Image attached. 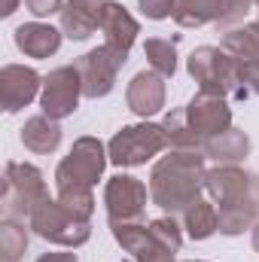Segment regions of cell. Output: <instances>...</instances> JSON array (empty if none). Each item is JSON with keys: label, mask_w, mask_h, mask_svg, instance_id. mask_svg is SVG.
<instances>
[{"label": "cell", "mask_w": 259, "mask_h": 262, "mask_svg": "<svg viewBox=\"0 0 259 262\" xmlns=\"http://www.w3.org/2000/svg\"><path fill=\"white\" fill-rule=\"evenodd\" d=\"M149 235H153V241L159 244V247H165L168 253H180V247H183V229L177 226V220L174 216H159V220H149Z\"/></svg>", "instance_id": "cell-26"}, {"label": "cell", "mask_w": 259, "mask_h": 262, "mask_svg": "<svg viewBox=\"0 0 259 262\" xmlns=\"http://www.w3.org/2000/svg\"><path fill=\"white\" fill-rule=\"evenodd\" d=\"M250 244H253V250L259 253V223L253 226V235H250Z\"/></svg>", "instance_id": "cell-31"}, {"label": "cell", "mask_w": 259, "mask_h": 262, "mask_svg": "<svg viewBox=\"0 0 259 262\" xmlns=\"http://www.w3.org/2000/svg\"><path fill=\"white\" fill-rule=\"evenodd\" d=\"M61 37H64L61 28H52V25H46V21H25V25H18L15 34H12L18 52H25L28 58H37V61L55 55V52L61 49Z\"/></svg>", "instance_id": "cell-16"}, {"label": "cell", "mask_w": 259, "mask_h": 262, "mask_svg": "<svg viewBox=\"0 0 259 262\" xmlns=\"http://www.w3.org/2000/svg\"><path fill=\"white\" fill-rule=\"evenodd\" d=\"M183 110H186L189 128H192L204 143H207L210 137L223 134L226 128H232V107H229V101L220 98V95L198 92Z\"/></svg>", "instance_id": "cell-11"}, {"label": "cell", "mask_w": 259, "mask_h": 262, "mask_svg": "<svg viewBox=\"0 0 259 262\" xmlns=\"http://www.w3.org/2000/svg\"><path fill=\"white\" fill-rule=\"evenodd\" d=\"M110 232H113V241L125 253H131V259H137L153 241L146 220H110Z\"/></svg>", "instance_id": "cell-21"}, {"label": "cell", "mask_w": 259, "mask_h": 262, "mask_svg": "<svg viewBox=\"0 0 259 262\" xmlns=\"http://www.w3.org/2000/svg\"><path fill=\"white\" fill-rule=\"evenodd\" d=\"M104 0H67L61 15V34L70 40H89L101 28Z\"/></svg>", "instance_id": "cell-17"}, {"label": "cell", "mask_w": 259, "mask_h": 262, "mask_svg": "<svg viewBox=\"0 0 259 262\" xmlns=\"http://www.w3.org/2000/svg\"><path fill=\"white\" fill-rule=\"evenodd\" d=\"M43 89V76L34 67L25 64H3L0 67V104L6 113H18L28 107Z\"/></svg>", "instance_id": "cell-12"}, {"label": "cell", "mask_w": 259, "mask_h": 262, "mask_svg": "<svg viewBox=\"0 0 259 262\" xmlns=\"http://www.w3.org/2000/svg\"><path fill=\"white\" fill-rule=\"evenodd\" d=\"M122 262H134V259H122Z\"/></svg>", "instance_id": "cell-33"}, {"label": "cell", "mask_w": 259, "mask_h": 262, "mask_svg": "<svg viewBox=\"0 0 259 262\" xmlns=\"http://www.w3.org/2000/svg\"><path fill=\"white\" fill-rule=\"evenodd\" d=\"M28 250V229L21 220H3L0 223V259L21 262Z\"/></svg>", "instance_id": "cell-25"}, {"label": "cell", "mask_w": 259, "mask_h": 262, "mask_svg": "<svg viewBox=\"0 0 259 262\" xmlns=\"http://www.w3.org/2000/svg\"><path fill=\"white\" fill-rule=\"evenodd\" d=\"M101 31H104V43L125 52L128 55L137 34H140V25L137 18L131 15L128 9L116 0H104V12H101Z\"/></svg>", "instance_id": "cell-14"}, {"label": "cell", "mask_w": 259, "mask_h": 262, "mask_svg": "<svg viewBox=\"0 0 259 262\" xmlns=\"http://www.w3.org/2000/svg\"><path fill=\"white\" fill-rule=\"evenodd\" d=\"M162 149H168L165 131H162V125L146 122V119L134 122V125H122L107 143L110 165H116V168H140L149 159H156Z\"/></svg>", "instance_id": "cell-7"}, {"label": "cell", "mask_w": 259, "mask_h": 262, "mask_svg": "<svg viewBox=\"0 0 259 262\" xmlns=\"http://www.w3.org/2000/svg\"><path fill=\"white\" fill-rule=\"evenodd\" d=\"M143 55L149 61V70L162 73L165 79L177 73V37L165 40V37H149L143 43Z\"/></svg>", "instance_id": "cell-24"}, {"label": "cell", "mask_w": 259, "mask_h": 262, "mask_svg": "<svg viewBox=\"0 0 259 262\" xmlns=\"http://www.w3.org/2000/svg\"><path fill=\"white\" fill-rule=\"evenodd\" d=\"M204 192L217 204L220 235H241L259 223V174L241 165H217L204 174Z\"/></svg>", "instance_id": "cell-1"}, {"label": "cell", "mask_w": 259, "mask_h": 262, "mask_svg": "<svg viewBox=\"0 0 259 262\" xmlns=\"http://www.w3.org/2000/svg\"><path fill=\"white\" fill-rule=\"evenodd\" d=\"M174 3L177 0H137L140 12L153 21H162V18H171L174 15Z\"/></svg>", "instance_id": "cell-27"}, {"label": "cell", "mask_w": 259, "mask_h": 262, "mask_svg": "<svg viewBox=\"0 0 259 262\" xmlns=\"http://www.w3.org/2000/svg\"><path fill=\"white\" fill-rule=\"evenodd\" d=\"M25 6H28L31 15H37V18H49V15H55V12L64 9V0H25Z\"/></svg>", "instance_id": "cell-28"}, {"label": "cell", "mask_w": 259, "mask_h": 262, "mask_svg": "<svg viewBox=\"0 0 259 262\" xmlns=\"http://www.w3.org/2000/svg\"><path fill=\"white\" fill-rule=\"evenodd\" d=\"M28 229L34 235H40L43 241H49L55 247H67V250H76L92 238V223L73 216L58 198H43L34 207Z\"/></svg>", "instance_id": "cell-6"}, {"label": "cell", "mask_w": 259, "mask_h": 262, "mask_svg": "<svg viewBox=\"0 0 259 262\" xmlns=\"http://www.w3.org/2000/svg\"><path fill=\"white\" fill-rule=\"evenodd\" d=\"M79 98H82V82H79V73L73 64L55 67L43 76V89H40V110L61 122L67 116L76 113L79 107Z\"/></svg>", "instance_id": "cell-9"}, {"label": "cell", "mask_w": 259, "mask_h": 262, "mask_svg": "<svg viewBox=\"0 0 259 262\" xmlns=\"http://www.w3.org/2000/svg\"><path fill=\"white\" fill-rule=\"evenodd\" d=\"M146 198L149 189L131 177V174H116L104 186V207L107 220H143L146 213Z\"/></svg>", "instance_id": "cell-10"}, {"label": "cell", "mask_w": 259, "mask_h": 262, "mask_svg": "<svg viewBox=\"0 0 259 262\" xmlns=\"http://www.w3.org/2000/svg\"><path fill=\"white\" fill-rule=\"evenodd\" d=\"M256 21H259V18H256Z\"/></svg>", "instance_id": "cell-34"}, {"label": "cell", "mask_w": 259, "mask_h": 262, "mask_svg": "<svg viewBox=\"0 0 259 262\" xmlns=\"http://www.w3.org/2000/svg\"><path fill=\"white\" fill-rule=\"evenodd\" d=\"M183 229L192 241H207L210 235L220 232V213H217V204L213 201H204L198 198L192 207L183 213Z\"/></svg>", "instance_id": "cell-22"}, {"label": "cell", "mask_w": 259, "mask_h": 262, "mask_svg": "<svg viewBox=\"0 0 259 262\" xmlns=\"http://www.w3.org/2000/svg\"><path fill=\"white\" fill-rule=\"evenodd\" d=\"M110 156H107V146L98 140V137H76L70 152L58 162L55 168V192L58 201L64 204L67 210L79 220H92L95 213V183L104 177V168H107Z\"/></svg>", "instance_id": "cell-2"}, {"label": "cell", "mask_w": 259, "mask_h": 262, "mask_svg": "<svg viewBox=\"0 0 259 262\" xmlns=\"http://www.w3.org/2000/svg\"><path fill=\"white\" fill-rule=\"evenodd\" d=\"M49 198L43 171L28 165V162H6L3 168V195H0V210L3 220H31L34 207Z\"/></svg>", "instance_id": "cell-5"}, {"label": "cell", "mask_w": 259, "mask_h": 262, "mask_svg": "<svg viewBox=\"0 0 259 262\" xmlns=\"http://www.w3.org/2000/svg\"><path fill=\"white\" fill-rule=\"evenodd\" d=\"M125 101H128V110L140 119H149V116L162 113V107H165V76L156 73V70L134 73L128 89H125Z\"/></svg>", "instance_id": "cell-13"}, {"label": "cell", "mask_w": 259, "mask_h": 262, "mask_svg": "<svg viewBox=\"0 0 259 262\" xmlns=\"http://www.w3.org/2000/svg\"><path fill=\"white\" fill-rule=\"evenodd\" d=\"M186 70L198 82V92L220 95V98H247L238 61L220 46H198L186 58Z\"/></svg>", "instance_id": "cell-4"}, {"label": "cell", "mask_w": 259, "mask_h": 262, "mask_svg": "<svg viewBox=\"0 0 259 262\" xmlns=\"http://www.w3.org/2000/svg\"><path fill=\"white\" fill-rule=\"evenodd\" d=\"M204 156L217 165H241L250 156V137L241 128H226L204 143Z\"/></svg>", "instance_id": "cell-19"}, {"label": "cell", "mask_w": 259, "mask_h": 262, "mask_svg": "<svg viewBox=\"0 0 259 262\" xmlns=\"http://www.w3.org/2000/svg\"><path fill=\"white\" fill-rule=\"evenodd\" d=\"M204 152L171 149L149 171V201L168 216H183L204 192Z\"/></svg>", "instance_id": "cell-3"}, {"label": "cell", "mask_w": 259, "mask_h": 262, "mask_svg": "<svg viewBox=\"0 0 259 262\" xmlns=\"http://www.w3.org/2000/svg\"><path fill=\"white\" fill-rule=\"evenodd\" d=\"M174 262H177V259H174ZM183 262H207V259H183Z\"/></svg>", "instance_id": "cell-32"}, {"label": "cell", "mask_w": 259, "mask_h": 262, "mask_svg": "<svg viewBox=\"0 0 259 262\" xmlns=\"http://www.w3.org/2000/svg\"><path fill=\"white\" fill-rule=\"evenodd\" d=\"M253 6H259V0H235V6H232V15H229V25H226V31L235 25V21H241Z\"/></svg>", "instance_id": "cell-29"}, {"label": "cell", "mask_w": 259, "mask_h": 262, "mask_svg": "<svg viewBox=\"0 0 259 262\" xmlns=\"http://www.w3.org/2000/svg\"><path fill=\"white\" fill-rule=\"evenodd\" d=\"M159 125L165 131L168 149H198V152H204V140L189 128L186 110H171V113H165V119H162Z\"/></svg>", "instance_id": "cell-23"}, {"label": "cell", "mask_w": 259, "mask_h": 262, "mask_svg": "<svg viewBox=\"0 0 259 262\" xmlns=\"http://www.w3.org/2000/svg\"><path fill=\"white\" fill-rule=\"evenodd\" d=\"M220 49H226L238 64H259V21L229 28L223 34Z\"/></svg>", "instance_id": "cell-20"}, {"label": "cell", "mask_w": 259, "mask_h": 262, "mask_svg": "<svg viewBox=\"0 0 259 262\" xmlns=\"http://www.w3.org/2000/svg\"><path fill=\"white\" fill-rule=\"evenodd\" d=\"M125 61H128V55L119 52V49H113V46H107V43H101L98 49L79 55L73 61V67H76L79 82H82V98H89V101L107 98L113 92L116 76L125 67Z\"/></svg>", "instance_id": "cell-8"}, {"label": "cell", "mask_w": 259, "mask_h": 262, "mask_svg": "<svg viewBox=\"0 0 259 262\" xmlns=\"http://www.w3.org/2000/svg\"><path fill=\"white\" fill-rule=\"evenodd\" d=\"M235 0H177L174 3V21L180 28H201V25H229Z\"/></svg>", "instance_id": "cell-15"}, {"label": "cell", "mask_w": 259, "mask_h": 262, "mask_svg": "<svg viewBox=\"0 0 259 262\" xmlns=\"http://www.w3.org/2000/svg\"><path fill=\"white\" fill-rule=\"evenodd\" d=\"M18 137H21L25 149L37 152V156H49V152H55L61 146V125L55 119H49L46 113H40V116H31L21 125Z\"/></svg>", "instance_id": "cell-18"}, {"label": "cell", "mask_w": 259, "mask_h": 262, "mask_svg": "<svg viewBox=\"0 0 259 262\" xmlns=\"http://www.w3.org/2000/svg\"><path fill=\"white\" fill-rule=\"evenodd\" d=\"M37 262H79L73 250H64V253H40Z\"/></svg>", "instance_id": "cell-30"}]
</instances>
